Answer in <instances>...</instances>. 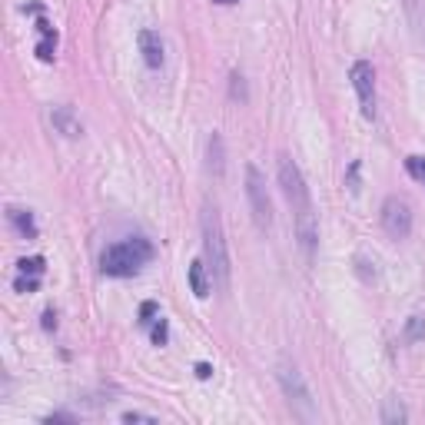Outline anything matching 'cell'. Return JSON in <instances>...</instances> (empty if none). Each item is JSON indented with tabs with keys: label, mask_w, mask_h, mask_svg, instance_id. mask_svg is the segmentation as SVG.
Returning a JSON list of instances; mask_svg holds the SVG:
<instances>
[{
	"label": "cell",
	"mask_w": 425,
	"mask_h": 425,
	"mask_svg": "<svg viewBox=\"0 0 425 425\" xmlns=\"http://www.w3.org/2000/svg\"><path fill=\"white\" fill-rule=\"evenodd\" d=\"M229 97L240 100V103L250 100V93H246V76H243L240 70H233V74H229Z\"/></svg>",
	"instance_id": "obj_15"
},
{
	"label": "cell",
	"mask_w": 425,
	"mask_h": 425,
	"mask_svg": "<svg viewBox=\"0 0 425 425\" xmlns=\"http://www.w3.org/2000/svg\"><path fill=\"white\" fill-rule=\"evenodd\" d=\"M37 57H40L44 64H50V60H54V57H57V40H50V37H44V40L37 44Z\"/></svg>",
	"instance_id": "obj_20"
},
{
	"label": "cell",
	"mask_w": 425,
	"mask_h": 425,
	"mask_svg": "<svg viewBox=\"0 0 425 425\" xmlns=\"http://www.w3.org/2000/svg\"><path fill=\"white\" fill-rule=\"evenodd\" d=\"M216 4H236V0H216Z\"/></svg>",
	"instance_id": "obj_26"
},
{
	"label": "cell",
	"mask_w": 425,
	"mask_h": 425,
	"mask_svg": "<svg viewBox=\"0 0 425 425\" xmlns=\"http://www.w3.org/2000/svg\"><path fill=\"white\" fill-rule=\"evenodd\" d=\"M409 419V412H405V405L399 402V399H385V405H382V422L385 425H399Z\"/></svg>",
	"instance_id": "obj_14"
},
{
	"label": "cell",
	"mask_w": 425,
	"mask_h": 425,
	"mask_svg": "<svg viewBox=\"0 0 425 425\" xmlns=\"http://www.w3.org/2000/svg\"><path fill=\"white\" fill-rule=\"evenodd\" d=\"M136 44H140V54H143V64L150 66V70H160L166 64V47H163V37L156 30H140L136 33Z\"/></svg>",
	"instance_id": "obj_8"
},
{
	"label": "cell",
	"mask_w": 425,
	"mask_h": 425,
	"mask_svg": "<svg viewBox=\"0 0 425 425\" xmlns=\"http://www.w3.org/2000/svg\"><path fill=\"white\" fill-rule=\"evenodd\" d=\"M379 219H382V229L392 240H409L412 236V206L402 197H385Z\"/></svg>",
	"instance_id": "obj_7"
},
{
	"label": "cell",
	"mask_w": 425,
	"mask_h": 425,
	"mask_svg": "<svg viewBox=\"0 0 425 425\" xmlns=\"http://www.w3.org/2000/svg\"><path fill=\"white\" fill-rule=\"evenodd\" d=\"M276 176H279V190H283L286 203L293 209V229H296V243L309 262L316 260V246H319V219H316V206H313V193L305 186V176L299 170L293 156H279L276 163Z\"/></svg>",
	"instance_id": "obj_1"
},
{
	"label": "cell",
	"mask_w": 425,
	"mask_h": 425,
	"mask_svg": "<svg viewBox=\"0 0 425 425\" xmlns=\"http://www.w3.org/2000/svg\"><path fill=\"white\" fill-rule=\"evenodd\" d=\"M190 289H193L197 299H206L209 289H213V276H206V262L203 260L190 262Z\"/></svg>",
	"instance_id": "obj_12"
},
{
	"label": "cell",
	"mask_w": 425,
	"mask_h": 425,
	"mask_svg": "<svg viewBox=\"0 0 425 425\" xmlns=\"http://www.w3.org/2000/svg\"><path fill=\"white\" fill-rule=\"evenodd\" d=\"M123 422H156V415H146V412H123Z\"/></svg>",
	"instance_id": "obj_22"
},
{
	"label": "cell",
	"mask_w": 425,
	"mask_h": 425,
	"mask_svg": "<svg viewBox=\"0 0 425 425\" xmlns=\"http://www.w3.org/2000/svg\"><path fill=\"white\" fill-rule=\"evenodd\" d=\"M17 273L21 276H44V256H30V260H21L17 262Z\"/></svg>",
	"instance_id": "obj_16"
},
{
	"label": "cell",
	"mask_w": 425,
	"mask_h": 425,
	"mask_svg": "<svg viewBox=\"0 0 425 425\" xmlns=\"http://www.w3.org/2000/svg\"><path fill=\"white\" fill-rule=\"evenodd\" d=\"M206 170L213 176H223L226 173V143H223V136L219 133H213L206 143Z\"/></svg>",
	"instance_id": "obj_11"
},
{
	"label": "cell",
	"mask_w": 425,
	"mask_h": 425,
	"mask_svg": "<svg viewBox=\"0 0 425 425\" xmlns=\"http://www.w3.org/2000/svg\"><path fill=\"white\" fill-rule=\"evenodd\" d=\"M44 329H57V316H54V309H47V313H44Z\"/></svg>",
	"instance_id": "obj_24"
},
{
	"label": "cell",
	"mask_w": 425,
	"mask_h": 425,
	"mask_svg": "<svg viewBox=\"0 0 425 425\" xmlns=\"http://www.w3.org/2000/svg\"><path fill=\"white\" fill-rule=\"evenodd\" d=\"M246 199H250L252 219L262 233L273 229V203H269V190H266V176L256 170V166H246Z\"/></svg>",
	"instance_id": "obj_5"
},
{
	"label": "cell",
	"mask_w": 425,
	"mask_h": 425,
	"mask_svg": "<svg viewBox=\"0 0 425 425\" xmlns=\"http://www.w3.org/2000/svg\"><path fill=\"white\" fill-rule=\"evenodd\" d=\"M405 170H409L412 180L425 183V156H405Z\"/></svg>",
	"instance_id": "obj_18"
},
{
	"label": "cell",
	"mask_w": 425,
	"mask_h": 425,
	"mask_svg": "<svg viewBox=\"0 0 425 425\" xmlns=\"http://www.w3.org/2000/svg\"><path fill=\"white\" fill-rule=\"evenodd\" d=\"M349 83L359 97L362 117L366 120H375V107H379V97H375V70H372L369 60H356L349 70Z\"/></svg>",
	"instance_id": "obj_6"
},
{
	"label": "cell",
	"mask_w": 425,
	"mask_h": 425,
	"mask_svg": "<svg viewBox=\"0 0 425 425\" xmlns=\"http://www.w3.org/2000/svg\"><path fill=\"white\" fill-rule=\"evenodd\" d=\"M203 226V256H206V269L213 276V286L226 293L229 289V276H233V262H229V246H226V233H223V216L213 203L203 206L199 216Z\"/></svg>",
	"instance_id": "obj_2"
},
{
	"label": "cell",
	"mask_w": 425,
	"mask_h": 425,
	"mask_svg": "<svg viewBox=\"0 0 425 425\" xmlns=\"http://www.w3.org/2000/svg\"><path fill=\"white\" fill-rule=\"evenodd\" d=\"M156 313H160V305H156V303H143L140 305V326H153Z\"/></svg>",
	"instance_id": "obj_21"
},
{
	"label": "cell",
	"mask_w": 425,
	"mask_h": 425,
	"mask_svg": "<svg viewBox=\"0 0 425 425\" xmlns=\"http://www.w3.org/2000/svg\"><path fill=\"white\" fill-rule=\"evenodd\" d=\"M276 382H279V389H283L286 402H289V409H293L296 419H299V422H316L319 419L316 399H313V392H309L303 372L296 369L293 362H279V366H276Z\"/></svg>",
	"instance_id": "obj_4"
},
{
	"label": "cell",
	"mask_w": 425,
	"mask_h": 425,
	"mask_svg": "<svg viewBox=\"0 0 425 425\" xmlns=\"http://www.w3.org/2000/svg\"><path fill=\"white\" fill-rule=\"evenodd\" d=\"M402 339L409 342V346H419V342H425V316H409L405 319V329H402Z\"/></svg>",
	"instance_id": "obj_13"
},
{
	"label": "cell",
	"mask_w": 425,
	"mask_h": 425,
	"mask_svg": "<svg viewBox=\"0 0 425 425\" xmlns=\"http://www.w3.org/2000/svg\"><path fill=\"white\" fill-rule=\"evenodd\" d=\"M150 339L153 346H166V339H170V326H166V319H153V329H150Z\"/></svg>",
	"instance_id": "obj_17"
},
{
	"label": "cell",
	"mask_w": 425,
	"mask_h": 425,
	"mask_svg": "<svg viewBox=\"0 0 425 425\" xmlns=\"http://www.w3.org/2000/svg\"><path fill=\"white\" fill-rule=\"evenodd\" d=\"M13 289H17V293H37V289H40V279H37V276H17V279H13Z\"/></svg>",
	"instance_id": "obj_19"
},
{
	"label": "cell",
	"mask_w": 425,
	"mask_h": 425,
	"mask_svg": "<svg viewBox=\"0 0 425 425\" xmlns=\"http://www.w3.org/2000/svg\"><path fill=\"white\" fill-rule=\"evenodd\" d=\"M153 243L146 236H130V240H120L107 246L103 256H100V273L113 276V279H127V276H136L153 260Z\"/></svg>",
	"instance_id": "obj_3"
},
{
	"label": "cell",
	"mask_w": 425,
	"mask_h": 425,
	"mask_svg": "<svg viewBox=\"0 0 425 425\" xmlns=\"http://www.w3.org/2000/svg\"><path fill=\"white\" fill-rule=\"evenodd\" d=\"M7 223H11L13 229H17V236H23V240H37V219H33L30 209H21V206H11L7 209Z\"/></svg>",
	"instance_id": "obj_10"
},
{
	"label": "cell",
	"mask_w": 425,
	"mask_h": 425,
	"mask_svg": "<svg viewBox=\"0 0 425 425\" xmlns=\"http://www.w3.org/2000/svg\"><path fill=\"white\" fill-rule=\"evenodd\" d=\"M405 7H409V13H412V21L419 23V11H415V7H419V0H405Z\"/></svg>",
	"instance_id": "obj_25"
},
{
	"label": "cell",
	"mask_w": 425,
	"mask_h": 425,
	"mask_svg": "<svg viewBox=\"0 0 425 425\" xmlns=\"http://www.w3.org/2000/svg\"><path fill=\"white\" fill-rule=\"evenodd\" d=\"M50 123H54L57 133H64L66 140H76V136H83V123H80V117L74 113V107H54L50 110Z\"/></svg>",
	"instance_id": "obj_9"
},
{
	"label": "cell",
	"mask_w": 425,
	"mask_h": 425,
	"mask_svg": "<svg viewBox=\"0 0 425 425\" xmlns=\"http://www.w3.org/2000/svg\"><path fill=\"white\" fill-rule=\"evenodd\" d=\"M197 375L199 379H209V375H213V366H209V362H197Z\"/></svg>",
	"instance_id": "obj_23"
}]
</instances>
